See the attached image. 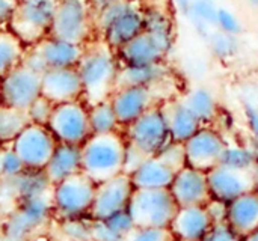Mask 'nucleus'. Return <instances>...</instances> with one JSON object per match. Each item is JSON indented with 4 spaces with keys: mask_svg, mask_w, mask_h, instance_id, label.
<instances>
[{
    "mask_svg": "<svg viewBox=\"0 0 258 241\" xmlns=\"http://www.w3.org/2000/svg\"><path fill=\"white\" fill-rule=\"evenodd\" d=\"M76 68L83 83V100L88 104L109 100L121 71V60L115 48L95 38L85 45Z\"/></svg>",
    "mask_w": 258,
    "mask_h": 241,
    "instance_id": "obj_1",
    "label": "nucleus"
},
{
    "mask_svg": "<svg viewBox=\"0 0 258 241\" xmlns=\"http://www.w3.org/2000/svg\"><path fill=\"white\" fill-rule=\"evenodd\" d=\"M125 146L122 131L91 134L82 145V172L95 184L124 174Z\"/></svg>",
    "mask_w": 258,
    "mask_h": 241,
    "instance_id": "obj_2",
    "label": "nucleus"
},
{
    "mask_svg": "<svg viewBox=\"0 0 258 241\" xmlns=\"http://www.w3.org/2000/svg\"><path fill=\"white\" fill-rule=\"evenodd\" d=\"M145 8L139 0H121L95 12V33L115 50L138 36L145 27Z\"/></svg>",
    "mask_w": 258,
    "mask_h": 241,
    "instance_id": "obj_3",
    "label": "nucleus"
},
{
    "mask_svg": "<svg viewBox=\"0 0 258 241\" xmlns=\"http://www.w3.org/2000/svg\"><path fill=\"white\" fill-rule=\"evenodd\" d=\"M50 35L86 45L97 38L95 11L89 0H57Z\"/></svg>",
    "mask_w": 258,
    "mask_h": 241,
    "instance_id": "obj_4",
    "label": "nucleus"
},
{
    "mask_svg": "<svg viewBox=\"0 0 258 241\" xmlns=\"http://www.w3.org/2000/svg\"><path fill=\"white\" fill-rule=\"evenodd\" d=\"M178 208L169 189H135L127 211L136 228H169Z\"/></svg>",
    "mask_w": 258,
    "mask_h": 241,
    "instance_id": "obj_5",
    "label": "nucleus"
},
{
    "mask_svg": "<svg viewBox=\"0 0 258 241\" xmlns=\"http://www.w3.org/2000/svg\"><path fill=\"white\" fill-rule=\"evenodd\" d=\"M53 210V190L20 201L3 225L5 241H26L45 225Z\"/></svg>",
    "mask_w": 258,
    "mask_h": 241,
    "instance_id": "obj_6",
    "label": "nucleus"
},
{
    "mask_svg": "<svg viewBox=\"0 0 258 241\" xmlns=\"http://www.w3.org/2000/svg\"><path fill=\"white\" fill-rule=\"evenodd\" d=\"M97 184L83 172L74 174L53 186V205L57 216L74 220L88 216L95 198Z\"/></svg>",
    "mask_w": 258,
    "mask_h": 241,
    "instance_id": "obj_7",
    "label": "nucleus"
},
{
    "mask_svg": "<svg viewBox=\"0 0 258 241\" xmlns=\"http://www.w3.org/2000/svg\"><path fill=\"white\" fill-rule=\"evenodd\" d=\"M57 0H18L9 29L26 45H33L50 35Z\"/></svg>",
    "mask_w": 258,
    "mask_h": 241,
    "instance_id": "obj_8",
    "label": "nucleus"
},
{
    "mask_svg": "<svg viewBox=\"0 0 258 241\" xmlns=\"http://www.w3.org/2000/svg\"><path fill=\"white\" fill-rule=\"evenodd\" d=\"M122 133L127 142L138 146L148 157L157 155L166 145L172 142L162 103L151 107L130 125L122 128Z\"/></svg>",
    "mask_w": 258,
    "mask_h": 241,
    "instance_id": "obj_9",
    "label": "nucleus"
},
{
    "mask_svg": "<svg viewBox=\"0 0 258 241\" xmlns=\"http://www.w3.org/2000/svg\"><path fill=\"white\" fill-rule=\"evenodd\" d=\"M48 128L57 142L82 146L92 134L89 104L85 100L56 104L48 121Z\"/></svg>",
    "mask_w": 258,
    "mask_h": 241,
    "instance_id": "obj_10",
    "label": "nucleus"
},
{
    "mask_svg": "<svg viewBox=\"0 0 258 241\" xmlns=\"http://www.w3.org/2000/svg\"><path fill=\"white\" fill-rule=\"evenodd\" d=\"M42 95V72L21 62L0 77V106L27 110Z\"/></svg>",
    "mask_w": 258,
    "mask_h": 241,
    "instance_id": "obj_11",
    "label": "nucleus"
},
{
    "mask_svg": "<svg viewBox=\"0 0 258 241\" xmlns=\"http://www.w3.org/2000/svg\"><path fill=\"white\" fill-rule=\"evenodd\" d=\"M83 50L85 45L82 44L47 35L27 48L23 62L39 72H44L48 68H70L77 66Z\"/></svg>",
    "mask_w": 258,
    "mask_h": 241,
    "instance_id": "obj_12",
    "label": "nucleus"
},
{
    "mask_svg": "<svg viewBox=\"0 0 258 241\" xmlns=\"http://www.w3.org/2000/svg\"><path fill=\"white\" fill-rule=\"evenodd\" d=\"M57 143L48 125L30 122L11 145L26 169L44 171Z\"/></svg>",
    "mask_w": 258,
    "mask_h": 241,
    "instance_id": "obj_13",
    "label": "nucleus"
},
{
    "mask_svg": "<svg viewBox=\"0 0 258 241\" xmlns=\"http://www.w3.org/2000/svg\"><path fill=\"white\" fill-rule=\"evenodd\" d=\"M166 85L159 88L136 86V85L116 86L112 95L109 97V100L112 103V107L115 109L121 127L125 128L139 116H142L145 112H148L151 107L163 103V100L160 98V91Z\"/></svg>",
    "mask_w": 258,
    "mask_h": 241,
    "instance_id": "obj_14",
    "label": "nucleus"
},
{
    "mask_svg": "<svg viewBox=\"0 0 258 241\" xmlns=\"http://www.w3.org/2000/svg\"><path fill=\"white\" fill-rule=\"evenodd\" d=\"M135 186L128 174H121L97 184L95 198L89 210L91 220H103L128 210Z\"/></svg>",
    "mask_w": 258,
    "mask_h": 241,
    "instance_id": "obj_15",
    "label": "nucleus"
},
{
    "mask_svg": "<svg viewBox=\"0 0 258 241\" xmlns=\"http://www.w3.org/2000/svg\"><path fill=\"white\" fill-rule=\"evenodd\" d=\"M228 140L224 133L213 125H203L192 137L184 142L187 165L209 172L221 165V158Z\"/></svg>",
    "mask_w": 258,
    "mask_h": 241,
    "instance_id": "obj_16",
    "label": "nucleus"
},
{
    "mask_svg": "<svg viewBox=\"0 0 258 241\" xmlns=\"http://www.w3.org/2000/svg\"><path fill=\"white\" fill-rule=\"evenodd\" d=\"M175 47V39L142 30L132 41L116 50L122 65H147L165 62Z\"/></svg>",
    "mask_w": 258,
    "mask_h": 241,
    "instance_id": "obj_17",
    "label": "nucleus"
},
{
    "mask_svg": "<svg viewBox=\"0 0 258 241\" xmlns=\"http://www.w3.org/2000/svg\"><path fill=\"white\" fill-rule=\"evenodd\" d=\"M207 178L212 196L224 202H231L257 189L255 169H237L218 165L207 172Z\"/></svg>",
    "mask_w": 258,
    "mask_h": 241,
    "instance_id": "obj_18",
    "label": "nucleus"
},
{
    "mask_svg": "<svg viewBox=\"0 0 258 241\" xmlns=\"http://www.w3.org/2000/svg\"><path fill=\"white\" fill-rule=\"evenodd\" d=\"M169 190L178 207L207 205L213 198L209 187L207 172L189 165L175 174Z\"/></svg>",
    "mask_w": 258,
    "mask_h": 241,
    "instance_id": "obj_19",
    "label": "nucleus"
},
{
    "mask_svg": "<svg viewBox=\"0 0 258 241\" xmlns=\"http://www.w3.org/2000/svg\"><path fill=\"white\" fill-rule=\"evenodd\" d=\"M42 97L53 104L83 100V83L77 68L45 69L42 72Z\"/></svg>",
    "mask_w": 258,
    "mask_h": 241,
    "instance_id": "obj_20",
    "label": "nucleus"
},
{
    "mask_svg": "<svg viewBox=\"0 0 258 241\" xmlns=\"http://www.w3.org/2000/svg\"><path fill=\"white\" fill-rule=\"evenodd\" d=\"M213 225L215 222L206 205H190L178 208L169 228L177 238L201 241Z\"/></svg>",
    "mask_w": 258,
    "mask_h": 241,
    "instance_id": "obj_21",
    "label": "nucleus"
},
{
    "mask_svg": "<svg viewBox=\"0 0 258 241\" xmlns=\"http://www.w3.org/2000/svg\"><path fill=\"white\" fill-rule=\"evenodd\" d=\"M227 223L240 237H248L258 229V192H248L228 202Z\"/></svg>",
    "mask_w": 258,
    "mask_h": 241,
    "instance_id": "obj_22",
    "label": "nucleus"
},
{
    "mask_svg": "<svg viewBox=\"0 0 258 241\" xmlns=\"http://www.w3.org/2000/svg\"><path fill=\"white\" fill-rule=\"evenodd\" d=\"M162 109L174 142L184 143L203 127L201 121L187 109V106L181 101L180 97L163 101Z\"/></svg>",
    "mask_w": 258,
    "mask_h": 241,
    "instance_id": "obj_23",
    "label": "nucleus"
},
{
    "mask_svg": "<svg viewBox=\"0 0 258 241\" xmlns=\"http://www.w3.org/2000/svg\"><path fill=\"white\" fill-rule=\"evenodd\" d=\"M172 77V69L168 65V60L157 62V63H147V65H122L118 75L116 86H148V88H159L168 83Z\"/></svg>",
    "mask_w": 258,
    "mask_h": 241,
    "instance_id": "obj_24",
    "label": "nucleus"
},
{
    "mask_svg": "<svg viewBox=\"0 0 258 241\" xmlns=\"http://www.w3.org/2000/svg\"><path fill=\"white\" fill-rule=\"evenodd\" d=\"M175 174L160 155H151L130 177L135 189H169Z\"/></svg>",
    "mask_w": 258,
    "mask_h": 241,
    "instance_id": "obj_25",
    "label": "nucleus"
},
{
    "mask_svg": "<svg viewBox=\"0 0 258 241\" xmlns=\"http://www.w3.org/2000/svg\"><path fill=\"white\" fill-rule=\"evenodd\" d=\"M44 172L53 186L82 172V146L59 142Z\"/></svg>",
    "mask_w": 258,
    "mask_h": 241,
    "instance_id": "obj_26",
    "label": "nucleus"
},
{
    "mask_svg": "<svg viewBox=\"0 0 258 241\" xmlns=\"http://www.w3.org/2000/svg\"><path fill=\"white\" fill-rule=\"evenodd\" d=\"M180 98L187 106V109L201 121L203 125H213L218 115L221 113L219 100L209 86L195 85L187 89Z\"/></svg>",
    "mask_w": 258,
    "mask_h": 241,
    "instance_id": "obj_27",
    "label": "nucleus"
},
{
    "mask_svg": "<svg viewBox=\"0 0 258 241\" xmlns=\"http://www.w3.org/2000/svg\"><path fill=\"white\" fill-rule=\"evenodd\" d=\"M135 225L128 211L103 220H91L89 234L92 241H125Z\"/></svg>",
    "mask_w": 258,
    "mask_h": 241,
    "instance_id": "obj_28",
    "label": "nucleus"
},
{
    "mask_svg": "<svg viewBox=\"0 0 258 241\" xmlns=\"http://www.w3.org/2000/svg\"><path fill=\"white\" fill-rule=\"evenodd\" d=\"M27 53L26 44L11 29H0V77L18 66Z\"/></svg>",
    "mask_w": 258,
    "mask_h": 241,
    "instance_id": "obj_29",
    "label": "nucleus"
},
{
    "mask_svg": "<svg viewBox=\"0 0 258 241\" xmlns=\"http://www.w3.org/2000/svg\"><path fill=\"white\" fill-rule=\"evenodd\" d=\"M89 122L92 134L122 131V127L118 121V116L115 113V109L112 107L110 100H103L89 104Z\"/></svg>",
    "mask_w": 258,
    "mask_h": 241,
    "instance_id": "obj_30",
    "label": "nucleus"
},
{
    "mask_svg": "<svg viewBox=\"0 0 258 241\" xmlns=\"http://www.w3.org/2000/svg\"><path fill=\"white\" fill-rule=\"evenodd\" d=\"M29 124L30 119L26 110L0 106V145L12 143Z\"/></svg>",
    "mask_w": 258,
    "mask_h": 241,
    "instance_id": "obj_31",
    "label": "nucleus"
},
{
    "mask_svg": "<svg viewBox=\"0 0 258 241\" xmlns=\"http://www.w3.org/2000/svg\"><path fill=\"white\" fill-rule=\"evenodd\" d=\"M221 165L237 168V169H257L258 146L254 142L252 145L228 142L224 149Z\"/></svg>",
    "mask_w": 258,
    "mask_h": 241,
    "instance_id": "obj_32",
    "label": "nucleus"
},
{
    "mask_svg": "<svg viewBox=\"0 0 258 241\" xmlns=\"http://www.w3.org/2000/svg\"><path fill=\"white\" fill-rule=\"evenodd\" d=\"M172 8L168 6H147L144 12L145 27L151 33L175 39V23L171 14Z\"/></svg>",
    "mask_w": 258,
    "mask_h": 241,
    "instance_id": "obj_33",
    "label": "nucleus"
},
{
    "mask_svg": "<svg viewBox=\"0 0 258 241\" xmlns=\"http://www.w3.org/2000/svg\"><path fill=\"white\" fill-rule=\"evenodd\" d=\"M206 45L213 57L218 60H233L242 48L240 36L230 35L225 32H221L218 29L213 30V33L206 41Z\"/></svg>",
    "mask_w": 258,
    "mask_h": 241,
    "instance_id": "obj_34",
    "label": "nucleus"
},
{
    "mask_svg": "<svg viewBox=\"0 0 258 241\" xmlns=\"http://www.w3.org/2000/svg\"><path fill=\"white\" fill-rule=\"evenodd\" d=\"M219 3L216 0H192V5L186 14V20L192 24H207L215 27Z\"/></svg>",
    "mask_w": 258,
    "mask_h": 241,
    "instance_id": "obj_35",
    "label": "nucleus"
},
{
    "mask_svg": "<svg viewBox=\"0 0 258 241\" xmlns=\"http://www.w3.org/2000/svg\"><path fill=\"white\" fill-rule=\"evenodd\" d=\"M215 29L230 33V35L242 36V33L245 32V24L233 9H230L228 6L219 5L216 20H215Z\"/></svg>",
    "mask_w": 258,
    "mask_h": 241,
    "instance_id": "obj_36",
    "label": "nucleus"
},
{
    "mask_svg": "<svg viewBox=\"0 0 258 241\" xmlns=\"http://www.w3.org/2000/svg\"><path fill=\"white\" fill-rule=\"evenodd\" d=\"M0 165H2V178H12L26 171V166L14 151L12 145H0Z\"/></svg>",
    "mask_w": 258,
    "mask_h": 241,
    "instance_id": "obj_37",
    "label": "nucleus"
},
{
    "mask_svg": "<svg viewBox=\"0 0 258 241\" xmlns=\"http://www.w3.org/2000/svg\"><path fill=\"white\" fill-rule=\"evenodd\" d=\"M125 241H177L171 228H133Z\"/></svg>",
    "mask_w": 258,
    "mask_h": 241,
    "instance_id": "obj_38",
    "label": "nucleus"
},
{
    "mask_svg": "<svg viewBox=\"0 0 258 241\" xmlns=\"http://www.w3.org/2000/svg\"><path fill=\"white\" fill-rule=\"evenodd\" d=\"M56 104H53L50 100H47L45 97H39L36 98L32 106L26 110L27 115H29V119L30 122H35V124H42V125H48V121L51 118V113H53V109H54Z\"/></svg>",
    "mask_w": 258,
    "mask_h": 241,
    "instance_id": "obj_39",
    "label": "nucleus"
},
{
    "mask_svg": "<svg viewBox=\"0 0 258 241\" xmlns=\"http://www.w3.org/2000/svg\"><path fill=\"white\" fill-rule=\"evenodd\" d=\"M157 155H160L168 165H171L177 172L180 169H183L184 166H187V160H186V151H184V143L180 142H171L169 145H166Z\"/></svg>",
    "mask_w": 258,
    "mask_h": 241,
    "instance_id": "obj_40",
    "label": "nucleus"
},
{
    "mask_svg": "<svg viewBox=\"0 0 258 241\" xmlns=\"http://www.w3.org/2000/svg\"><path fill=\"white\" fill-rule=\"evenodd\" d=\"M201 241H245V238L236 234L227 222H222L215 223Z\"/></svg>",
    "mask_w": 258,
    "mask_h": 241,
    "instance_id": "obj_41",
    "label": "nucleus"
},
{
    "mask_svg": "<svg viewBox=\"0 0 258 241\" xmlns=\"http://www.w3.org/2000/svg\"><path fill=\"white\" fill-rule=\"evenodd\" d=\"M147 158H148V155L144 151H141L138 146H135L130 142H127V146H125V162H124V174L132 175Z\"/></svg>",
    "mask_w": 258,
    "mask_h": 241,
    "instance_id": "obj_42",
    "label": "nucleus"
},
{
    "mask_svg": "<svg viewBox=\"0 0 258 241\" xmlns=\"http://www.w3.org/2000/svg\"><path fill=\"white\" fill-rule=\"evenodd\" d=\"M243 116L246 127L251 133L252 142L258 146V104L251 101L243 103Z\"/></svg>",
    "mask_w": 258,
    "mask_h": 241,
    "instance_id": "obj_43",
    "label": "nucleus"
},
{
    "mask_svg": "<svg viewBox=\"0 0 258 241\" xmlns=\"http://www.w3.org/2000/svg\"><path fill=\"white\" fill-rule=\"evenodd\" d=\"M18 6V0H0V27L9 24Z\"/></svg>",
    "mask_w": 258,
    "mask_h": 241,
    "instance_id": "obj_44",
    "label": "nucleus"
},
{
    "mask_svg": "<svg viewBox=\"0 0 258 241\" xmlns=\"http://www.w3.org/2000/svg\"><path fill=\"white\" fill-rule=\"evenodd\" d=\"M171 2V6L175 12H178L180 15L186 17L190 5H192V0H169Z\"/></svg>",
    "mask_w": 258,
    "mask_h": 241,
    "instance_id": "obj_45",
    "label": "nucleus"
},
{
    "mask_svg": "<svg viewBox=\"0 0 258 241\" xmlns=\"http://www.w3.org/2000/svg\"><path fill=\"white\" fill-rule=\"evenodd\" d=\"M89 2H91L94 11L97 12V11L103 9V8H106V6H109V5H113V3H116V2H121V0H89Z\"/></svg>",
    "mask_w": 258,
    "mask_h": 241,
    "instance_id": "obj_46",
    "label": "nucleus"
},
{
    "mask_svg": "<svg viewBox=\"0 0 258 241\" xmlns=\"http://www.w3.org/2000/svg\"><path fill=\"white\" fill-rule=\"evenodd\" d=\"M139 2L142 3L144 8H147V6H168V8H172L169 0H139Z\"/></svg>",
    "mask_w": 258,
    "mask_h": 241,
    "instance_id": "obj_47",
    "label": "nucleus"
},
{
    "mask_svg": "<svg viewBox=\"0 0 258 241\" xmlns=\"http://www.w3.org/2000/svg\"><path fill=\"white\" fill-rule=\"evenodd\" d=\"M245 241H258V229L255 232H252L251 235L245 237Z\"/></svg>",
    "mask_w": 258,
    "mask_h": 241,
    "instance_id": "obj_48",
    "label": "nucleus"
},
{
    "mask_svg": "<svg viewBox=\"0 0 258 241\" xmlns=\"http://www.w3.org/2000/svg\"><path fill=\"white\" fill-rule=\"evenodd\" d=\"M251 8H254V9H257L258 11V0H245Z\"/></svg>",
    "mask_w": 258,
    "mask_h": 241,
    "instance_id": "obj_49",
    "label": "nucleus"
},
{
    "mask_svg": "<svg viewBox=\"0 0 258 241\" xmlns=\"http://www.w3.org/2000/svg\"><path fill=\"white\" fill-rule=\"evenodd\" d=\"M255 181H257V189H255V190L258 192V166L257 169H255Z\"/></svg>",
    "mask_w": 258,
    "mask_h": 241,
    "instance_id": "obj_50",
    "label": "nucleus"
},
{
    "mask_svg": "<svg viewBox=\"0 0 258 241\" xmlns=\"http://www.w3.org/2000/svg\"><path fill=\"white\" fill-rule=\"evenodd\" d=\"M177 241H194V240H186V238H177Z\"/></svg>",
    "mask_w": 258,
    "mask_h": 241,
    "instance_id": "obj_51",
    "label": "nucleus"
},
{
    "mask_svg": "<svg viewBox=\"0 0 258 241\" xmlns=\"http://www.w3.org/2000/svg\"><path fill=\"white\" fill-rule=\"evenodd\" d=\"M0 29H2V27H0Z\"/></svg>",
    "mask_w": 258,
    "mask_h": 241,
    "instance_id": "obj_52",
    "label": "nucleus"
}]
</instances>
